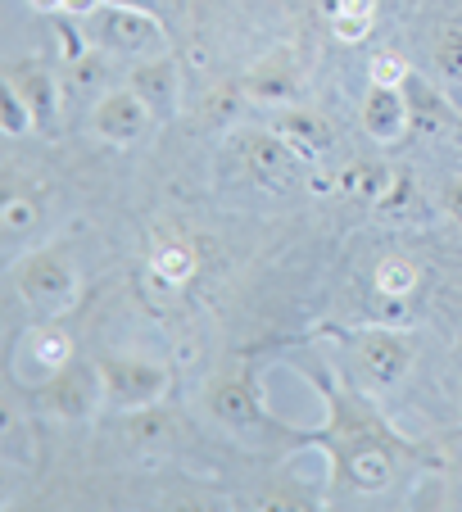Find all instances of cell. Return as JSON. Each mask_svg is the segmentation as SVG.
Here are the masks:
<instances>
[{"instance_id":"6da1fadb","label":"cell","mask_w":462,"mask_h":512,"mask_svg":"<svg viewBox=\"0 0 462 512\" xmlns=\"http://www.w3.org/2000/svg\"><path fill=\"white\" fill-rule=\"evenodd\" d=\"M304 377L322 390L327 422L318 431H304L299 440L327 454L331 499H349V494L376 499V494H385L413 458V445L399 431H390V422L367 404V390L358 395L354 381L340 377L336 368H304Z\"/></svg>"},{"instance_id":"7a4b0ae2","label":"cell","mask_w":462,"mask_h":512,"mask_svg":"<svg viewBox=\"0 0 462 512\" xmlns=\"http://www.w3.org/2000/svg\"><path fill=\"white\" fill-rule=\"evenodd\" d=\"M82 23V37L87 46L105 50L114 59H154V55H168V37H164V23L154 10H141V5H118V0H105L96 14H87Z\"/></svg>"},{"instance_id":"3957f363","label":"cell","mask_w":462,"mask_h":512,"mask_svg":"<svg viewBox=\"0 0 462 512\" xmlns=\"http://www.w3.org/2000/svg\"><path fill=\"white\" fill-rule=\"evenodd\" d=\"M10 281H14V295H19L32 313H41V318H64L77 304V290H82L77 263L68 259L59 245L23 254L10 268Z\"/></svg>"},{"instance_id":"277c9868","label":"cell","mask_w":462,"mask_h":512,"mask_svg":"<svg viewBox=\"0 0 462 512\" xmlns=\"http://www.w3.org/2000/svg\"><path fill=\"white\" fill-rule=\"evenodd\" d=\"M204 404H209L213 422H222L236 435H290V431H299V426H286L268 413L263 390H259V381H254L250 368L218 372V377L204 386Z\"/></svg>"},{"instance_id":"5b68a950","label":"cell","mask_w":462,"mask_h":512,"mask_svg":"<svg viewBox=\"0 0 462 512\" xmlns=\"http://www.w3.org/2000/svg\"><path fill=\"white\" fill-rule=\"evenodd\" d=\"M349 368L354 386L367 395H385L413 372V340L395 327H363L349 331Z\"/></svg>"},{"instance_id":"8992f818","label":"cell","mask_w":462,"mask_h":512,"mask_svg":"<svg viewBox=\"0 0 462 512\" xmlns=\"http://www.w3.org/2000/svg\"><path fill=\"white\" fill-rule=\"evenodd\" d=\"M100 363V381H105V404L114 413H141V408H159L173 390V368L154 363V358L136 354H105Z\"/></svg>"},{"instance_id":"52a82bcc","label":"cell","mask_w":462,"mask_h":512,"mask_svg":"<svg viewBox=\"0 0 462 512\" xmlns=\"http://www.w3.org/2000/svg\"><path fill=\"white\" fill-rule=\"evenodd\" d=\"M32 408L59 417V422H87L96 417V408H105V381H100V363L73 358L64 372H55L41 386H28Z\"/></svg>"},{"instance_id":"ba28073f","label":"cell","mask_w":462,"mask_h":512,"mask_svg":"<svg viewBox=\"0 0 462 512\" xmlns=\"http://www.w3.org/2000/svg\"><path fill=\"white\" fill-rule=\"evenodd\" d=\"M236 155H241V164L250 168V177H259V182L272 186V191L295 186L299 177H304V164H308V159H299L286 145V136H277V127H250V132H241L236 136Z\"/></svg>"},{"instance_id":"9c48e42d","label":"cell","mask_w":462,"mask_h":512,"mask_svg":"<svg viewBox=\"0 0 462 512\" xmlns=\"http://www.w3.org/2000/svg\"><path fill=\"white\" fill-rule=\"evenodd\" d=\"M73 358H77L73 336H68L64 327H55V322H41V327L23 331L19 349H14V377H19L23 386H41V381H50L55 372H64Z\"/></svg>"},{"instance_id":"30bf717a","label":"cell","mask_w":462,"mask_h":512,"mask_svg":"<svg viewBox=\"0 0 462 512\" xmlns=\"http://www.w3.org/2000/svg\"><path fill=\"white\" fill-rule=\"evenodd\" d=\"M91 127H96V136L109 145H136L154 127V114L127 82H118V87H109L105 96L91 105Z\"/></svg>"},{"instance_id":"8fae6325","label":"cell","mask_w":462,"mask_h":512,"mask_svg":"<svg viewBox=\"0 0 462 512\" xmlns=\"http://www.w3.org/2000/svg\"><path fill=\"white\" fill-rule=\"evenodd\" d=\"M299 87H304V73H299L295 50H268L263 59H254L250 73H245L241 91L263 109H290L299 100Z\"/></svg>"},{"instance_id":"7c38bea8","label":"cell","mask_w":462,"mask_h":512,"mask_svg":"<svg viewBox=\"0 0 462 512\" xmlns=\"http://www.w3.org/2000/svg\"><path fill=\"white\" fill-rule=\"evenodd\" d=\"M127 87L150 105L154 123H164V118L177 114V100H182V73H177V59L173 55H154V59H136L127 68Z\"/></svg>"},{"instance_id":"4fadbf2b","label":"cell","mask_w":462,"mask_h":512,"mask_svg":"<svg viewBox=\"0 0 462 512\" xmlns=\"http://www.w3.org/2000/svg\"><path fill=\"white\" fill-rule=\"evenodd\" d=\"M358 127H363V136H367V141H376V145H399L404 136H413L408 96L399 87H372V82H367Z\"/></svg>"},{"instance_id":"5bb4252c","label":"cell","mask_w":462,"mask_h":512,"mask_svg":"<svg viewBox=\"0 0 462 512\" xmlns=\"http://www.w3.org/2000/svg\"><path fill=\"white\" fill-rule=\"evenodd\" d=\"M5 87H10L14 96L32 109V114H37V127H50V118H55V109H59V91H64V82H59L46 64H37V59H14V64L5 68Z\"/></svg>"},{"instance_id":"9a60e30c","label":"cell","mask_w":462,"mask_h":512,"mask_svg":"<svg viewBox=\"0 0 462 512\" xmlns=\"http://www.w3.org/2000/svg\"><path fill=\"white\" fill-rule=\"evenodd\" d=\"M277 136H286V145L295 150L299 159H322L336 145V132H331V123L318 114V109H308V105H290V109H281L277 114Z\"/></svg>"},{"instance_id":"2e32d148","label":"cell","mask_w":462,"mask_h":512,"mask_svg":"<svg viewBox=\"0 0 462 512\" xmlns=\"http://www.w3.org/2000/svg\"><path fill=\"white\" fill-rule=\"evenodd\" d=\"M404 96H408V118H413V136H431L435 141L440 132H449L453 127V105L444 100L440 87H431V82L422 78V73L408 78Z\"/></svg>"},{"instance_id":"e0dca14e","label":"cell","mask_w":462,"mask_h":512,"mask_svg":"<svg viewBox=\"0 0 462 512\" xmlns=\"http://www.w3.org/2000/svg\"><path fill=\"white\" fill-rule=\"evenodd\" d=\"M109 59L114 55H105V50H96V46H87L82 55L64 59V78H59L64 82V96L96 105V100L109 91Z\"/></svg>"},{"instance_id":"ac0fdd59","label":"cell","mask_w":462,"mask_h":512,"mask_svg":"<svg viewBox=\"0 0 462 512\" xmlns=\"http://www.w3.org/2000/svg\"><path fill=\"white\" fill-rule=\"evenodd\" d=\"M336 177H340V195H345L349 204H367V209H376V200L385 195L395 168L381 164V159H354V164H345Z\"/></svg>"},{"instance_id":"d6986e66","label":"cell","mask_w":462,"mask_h":512,"mask_svg":"<svg viewBox=\"0 0 462 512\" xmlns=\"http://www.w3.org/2000/svg\"><path fill=\"white\" fill-rule=\"evenodd\" d=\"M195 268H200V259H195L191 245H159V250L150 254V263H145V272H150L154 286L164 290H182L186 281L195 277Z\"/></svg>"},{"instance_id":"ffe728a7","label":"cell","mask_w":462,"mask_h":512,"mask_svg":"<svg viewBox=\"0 0 462 512\" xmlns=\"http://www.w3.org/2000/svg\"><path fill=\"white\" fill-rule=\"evenodd\" d=\"M327 19L336 41L345 46H358V41L372 37V23H376V0H327Z\"/></svg>"},{"instance_id":"44dd1931","label":"cell","mask_w":462,"mask_h":512,"mask_svg":"<svg viewBox=\"0 0 462 512\" xmlns=\"http://www.w3.org/2000/svg\"><path fill=\"white\" fill-rule=\"evenodd\" d=\"M41 227V204L32 195H5L0 204V232H5V250L19 254L23 241H32V232Z\"/></svg>"},{"instance_id":"7402d4cb","label":"cell","mask_w":462,"mask_h":512,"mask_svg":"<svg viewBox=\"0 0 462 512\" xmlns=\"http://www.w3.org/2000/svg\"><path fill=\"white\" fill-rule=\"evenodd\" d=\"M372 286L381 300H408V295L422 286V268H417L408 254H385L372 272Z\"/></svg>"},{"instance_id":"603a6c76","label":"cell","mask_w":462,"mask_h":512,"mask_svg":"<svg viewBox=\"0 0 462 512\" xmlns=\"http://www.w3.org/2000/svg\"><path fill=\"white\" fill-rule=\"evenodd\" d=\"M431 64H435V78H440L444 87H462V19H449L440 32H435Z\"/></svg>"},{"instance_id":"cb8c5ba5","label":"cell","mask_w":462,"mask_h":512,"mask_svg":"<svg viewBox=\"0 0 462 512\" xmlns=\"http://www.w3.org/2000/svg\"><path fill=\"white\" fill-rule=\"evenodd\" d=\"M408 78H413V68H408L404 55H395V50H376L372 59H367V82L372 87H408Z\"/></svg>"},{"instance_id":"d4e9b609","label":"cell","mask_w":462,"mask_h":512,"mask_svg":"<svg viewBox=\"0 0 462 512\" xmlns=\"http://www.w3.org/2000/svg\"><path fill=\"white\" fill-rule=\"evenodd\" d=\"M413 209H417V177L408 173V168H395V177H390L385 195L376 200V213L395 218V213H413Z\"/></svg>"},{"instance_id":"484cf974","label":"cell","mask_w":462,"mask_h":512,"mask_svg":"<svg viewBox=\"0 0 462 512\" xmlns=\"http://www.w3.org/2000/svg\"><path fill=\"white\" fill-rule=\"evenodd\" d=\"M0 132L10 136H28V132H37V114H32L28 105H23L19 96H14L10 87H5V100H0Z\"/></svg>"},{"instance_id":"4316f807","label":"cell","mask_w":462,"mask_h":512,"mask_svg":"<svg viewBox=\"0 0 462 512\" xmlns=\"http://www.w3.org/2000/svg\"><path fill=\"white\" fill-rule=\"evenodd\" d=\"M440 204H444V213L453 218V227H462V173H453L449 182H444Z\"/></svg>"},{"instance_id":"83f0119b","label":"cell","mask_w":462,"mask_h":512,"mask_svg":"<svg viewBox=\"0 0 462 512\" xmlns=\"http://www.w3.org/2000/svg\"><path fill=\"white\" fill-rule=\"evenodd\" d=\"M105 0H64V14L68 19H87V14H96Z\"/></svg>"},{"instance_id":"f1b7e54d","label":"cell","mask_w":462,"mask_h":512,"mask_svg":"<svg viewBox=\"0 0 462 512\" xmlns=\"http://www.w3.org/2000/svg\"><path fill=\"white\" fill-rule=\"evenodd\" d=\"M37 14H64V0H28Z\"/></svg>"},{"instance_id":"f546056e","label":"cell","mask_w":462,"mask_h":512,"mask_svg":"<svg viewBox=\"0 0 462 512\" xmlns=\"http://www.w3.org/2000/svg\"><path fill=\"white\" fill-rule=\"evenodd\" d=\"M118 5H141V10H154V0H118Z\"/></svg>"}]
</instances>
